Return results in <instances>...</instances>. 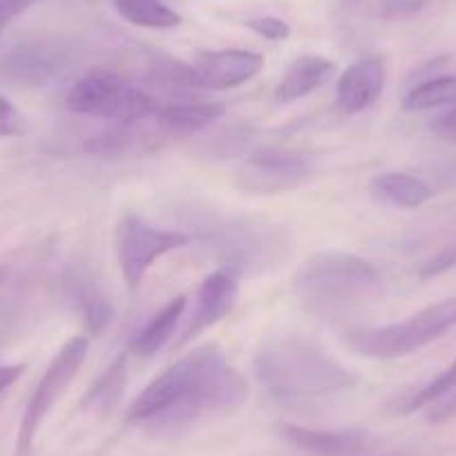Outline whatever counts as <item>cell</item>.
Here are the masks:
<instances>
[{"mask_svg":"<svg viewBox=\"0 0 456 456\" xmlns=\"http://www.w3.org/2000/svg\"><path fill=\"white\" fill-rule=\"evenodd\" d=\"M247 379L228 365L222 349L204 345L157 376L128 407L130 423L155 436H179L204 420L242 407Z\"/></svg>","mask_w":456,"mask_h":456,"instance_id":"6da1fadb","label":"cell"},{"mask_svg":"<svg viewBox=\"0 0 456 456\" xmlns=\"http://www.w3.org/2000/svg\"><path fill=\"white\" fill-rule=\"evenodd\" d=\"M256 379L278 401H314L358 385V376L333 361L314 340L296 333L275 336L257 352Z\"/></svg>","mask_w":456,"mask_h":456,"instance_id":"7a4b0ae2","label":"cell"},{"mask_svg":"<svg viewBox=\"0 0 456 456\" xmlns=\"http://www.w3.org/2000/svg\"><path fill=\"white\" fill-rule=\"evenodd\" d=\"M179 222L224 269L233 273H256L284 260L289 242L280 226L215 210L210 206H186L179 210Z\"/></svg>","mask_w":456,"mask_h":456,"instance_id":"3957f363","label":"cell"},{"mask_svg":"<svg viewBox=\"0 0 456 456\" xmlns=\"http://www.w3.org/2000/svg\"><path fill=\"white\" fill-rule=\"evenodd\" d=\"M380 284V271L365 257L324 251L296 271L293 291L315 315H338L376 297Z\"/></svg>","mask_w":456,"mask_h":456,"instance_id":"277c9868","label":"cell"},{"mask_svg":"<svg viewBox=\"0 0 456 456\" xmlns=\"http://www.w3.org/2000/svg\"><path fill=\"white\" fill-rule=\"evenodd\" d=\"M452 327H456V297L434 302L396 324L352 329L347 342L361 356L392 361L428 347L429 342L445 336Z\"/></svg>","mask_w":456,"mask_h":456,"instance_id":"5b68a950","label":"cell"},{"mask_svg":"<svg viewBox=\"0 0 456 456\" xmlns=\"http://www.w3.org/2000/svg\"><path fill=\"white\" fill-rule=\"evenodd\" d=\"M65 103L72 112L112 124L148 119L159 110V103L146 90L112 72H90L78 78L65 96Z\"/></svg>","mask_w":456,"mask_h":456,"instance_id":"8992f818","label":"cell"},{"mask_svg":"<svg viewBox=\"0 0 456 456\" xmlns=\"http://www.w3.org/2000/svg\"><path fill=\"white\" fill-rule=\"evenodd\" d=\"M87 352H90V342H87L86 336L69 338L63 347L59 349L54 361L43 371L41 380L37 383V389H34L28 405H25L23 419H20L19 443H16L19 456H28V452L32 450V443L37 438V432L41 429L43 420L54 410L56 403L63 398L69 385L74 383L78 370L86 362Z\"/></svg>","mask_w":456,"mask_h":456,"instance_id":"52a82bcc","label":"cell"},{"mask_svg":"<svg viewBox=\"0 0 456 456\" xmlns=\"http://www.w3.org/2000/svg\"><path fill=\"white\" fill-rule=\"evenodd\" d=\"M188 242H191V235L186 231L157 228L139 215H124L117 226L114 244H117L121 275L128 289H137L157 260L186 247Z\"/></svg>","mask_w":456,"mask_h":456,"instance_id":"ba28073f","label":"cell"},{"mask_svg":"<svg viewBox=\"0 0 456 456\" xmlns=\"http://www.w3.org/2000/svg\"><path fill=\"white\" fill-rule=\"evenodd\" d=\"M311 173L306 157L297 152L266 151L251 155L235 170V186L251 195H278L300 186Z\"/></svg>","mask_w":456,"mask_h":456,"instance_id":"9c48e42d","label":"cell"},{"mask_svg":"<svg viewBox=\"0 0 456 456\" xmlns=\"http://www.w3.org/2000/svg\"><path fill=\"white\" fill-rule=\"evenodd\" d=\"M238 273H233V271L228 269L213 271V273L201 282L200 291H197L191 315H188L179 338L175 340V349L186 347L188 342H192L197 336H201L206 329L217 324L222 318H226V315L233 311L235 302H238Z\"/></svg>","mask_w":456,"mask_h":456,"instance_id":"30bf717a","label":"cell"},{"mask_svg":"<svg viewBox=\"0 0 456 456\" xmlns=\"http://www.w3.org/2000/svg\"><path fill=\"white\" fill-rule=\"evenodd\" d=\"M173 139L168 137L157 117L133 121V124H114L112 128L90 137L86 143V151L90 155L105 157V159H117V157L146 155V152L159 151Z\"/></svg>","mask_w":456,"mask_h":456,"instance_id":"8fae6325","label":"cell"},{"mask_svg":"<svg viewBox=\"0 0 456 456\" xmlns=\"http://www.w3.org/2000/svg\"><path fill=\"white\" fill-rule=\"evenodd\" d=\"M265 68V56L248 50H215L195 56V77L204 90H231L251 81Z\"/></svg>","mask_w":456,"mask_h":456,"instance_id":"7c38bea8","label":"cell"},{"mask_svg":"<svg viewBox=\"0 0 456 456\" xmlns=\"http://www.w3.org/2000/svg\"><path fill=\"white\" fill-rule=\"evenodd\" d=\"M385 78H387V68L380 56L358 59L338 78V108L347 114H358L371 108L383 94Z\"/></svg>","mask_w":456,"mask_h":456,"instance_id":"4fadbf2b","label":"cell"},{"mask_svg":"<svg viewBox=\"0 0 456 456\" xmlns=\"http://www.w3.org/2000/svg\"><path fill=\"white\" fill-rule=\"evenodd\" d=\"M282 436L309 456H362L376 445L374 436L358 429H311L287 423Z\"/></svg>","mask_w":456,"mask_h":456,"instance_id":"5bb4252c","label":"cell"},{"mask_svg":"<svg viewBox=\"0 0 456 456\" xmlns=\"http://www.w3.org/2000/svg\"><path fill=\"white\" fill-rule=\"evenodd\" d=\"M336 74V65L324 56L305 54L289 65L287 72L278 81L273 92L275 103H293L297 99H305L311 92L320 90L324 83H329Z\"/></svg>","mask_w":456,"mask_h":456,"instance_id":"9a60e30c","label":"cell"},{"mask_svg":"<svg viewBox=\"0 0 456 456\" xmlns=\"http://www.w3.org/2000/svg\"><path fill=\"white\" fill-rule=\"evenodd\" d=\"M224 112H226L224 105L215 103V101H210V103L208 101H186V103L159 105L155 117L161 128L168 133V137L177 142V139L200 134L201 130L215 124Z\"/></svg>","mask_w":456,"mask_h":456,"instance_id":"2e32d148","label":"cell"},{"mask_svg":"<svg viewBox=\"0 0 456 456\" xmlns=\"http://www.w3.org/2000/svg\"><path fill=\"white\" fill-rule=\"evenodd\" d=\"M186 306V296H175L168 305L161 306V309L148 320L146 327L134 336L133 352L137 354V356L151 358L155 356L159 349H164L166 342L175 336V329H177L179 320L183 318Z\"/></svg>","mask_w":456,"mask_h":456,"instance_id":"e0dca14e","label":"cell"},{"mask_svg":"<svg viewBox=\"0 0 456 456\" xmlns=\"http://www.w3.org/2000/svg\"><path fill=\"white\" fill-rule=\"evenodd\" d=\"M371 191L385 204L396 208H420L434 200V188L423 179L407 173H383L371 182Z\"/></svg>","mask_w":456,"mask_h":456,"instance_id":"ac0fdd59","label":"cell"},{"mask_svg":"<svg viewBox=\"0 0 456 456\" xmlns=\"http://www.w3.org/2000/svg\"><path fill=\"white\" fill-rule=\"evenodd\" d=\"M69 291H72L74 306H77L78 315H81L83 324H86L90 336H99L108 329L110 320H112V306L105 300L103 293L94 284V280L87 278V273L77 271L69 282Z\"/></svg>","mask_w":456,"mask_h":456,"instance_id":"d6986e66","label":"cell"},{"mask_svg":"<svg viewBox=\"0 0 456 456\" xmlns=\"http://www.w3.org/2000/svg\"><path fill=\"white\" fill-rule=\"evenodd\" d=\"M59 63L61 61L56 59L54 52H47V47L28 45L12 52V56L7 59V72L16 81L37 86V83L45 81L54 69H59Z\"/></svg>","mask_w":456,"mask_h":456,"instance_id":"ffe728a7","label":"cell"},{"mask_svg":"<svg viewBox=\"0 0 456 456\" xmlns=\"http://www.w3.org/2000/svg\"><path fill=\"white\" fill-rule=\"evenodd\" d=\"M121 19L137 28L173 29L182 25V16L170 10L164 0H112Z\"/></svg>","mask_w":456,"mask_h":456,"instance_id":"44dd1931","label":"cell"},{"mask_svg":"<svg viewBox=\"0 0 456 456\" xmlns=\"http://www.w3.org/2000/svg\"><path fill=\"white\" fill-rule=\"evenodd\" d=\"M126 380H128V367H126V356H121L105 370V374L83 396V407L96 411L112 410L124 394Z\"/></svg>","mask_w":456,"mask_h":456,"instance_id":"7402d4cb","label":"cell"},{"mask_svg":"<svg viewBox=\"0 0 456 456\" xmlns=\"http://www.w3.org/2000/svg\"><path fill=\"white\" fill-rule=\"evenodd\" d=\"M443 105H456V74L429 78L419 83L410 94L403 99V110L407 112H420V110L443 108Z\"/></svg>","mask_w":456,"mask_h":456,"instance_id":"603a6c76","label":"cell"},{"mask_svg":"<svg viewBox=\"0 0 456 456\" xmlns=\"http://www.w3.org/2000/svg\"><path fill=\"white\" fill-rule=\"evenodd\" d=\"M456 385V361L452 362L450 367H447L445 371H443L441 376H436V379L432 380L429 385H425L423 389H419V392L414 394V396L410 398V401L405 403V410L403 411H416V410H423V407H428L429 403L436 401L441 394H445L447 389H452Z\"/></svg>","mask_w":456,"mask_h":456,"instance_id":"cb8c5ba5","label":"cell"},{"mask_svg":"<svg viewBox=\"0 0 456 456\" xmlns=\"http://www.w3.org/2000/svg\"><path fill=\"white\" fill-rule=\"evenodd\" d=\"M25 133V117L14 103L5 96H0V139L19 137Z\"/></svg>","mask_w":456,"mask_h":456,"instance_id":"d4e9b609","label":"cell"},{"mask_svg":"<svg viewBox=\"0 0 456 456\" xmlns=\"http://www.w3.org/2000/svg\"><path fill=\"white\" fill-rule=\"evenodd\" d=\"M247 28L251 32H256L257 37L269 38V41H284L291 34V28H289L287 20L275 19V16H260V19L247 20Z\"/></svg>","mask_w":456,"mask_h":456,"instance_id":"484cf974","label":"cell"},{"mask_svg":"<svg viewBox=\"0 0 456 456\" xmlns=\"http://www.w3.org/2000/svg\"><path fill=\"white\" fill-rule=\"evenodd\" d=\"M428 410V420L429 423H447V420L456 419V385L452 389H447L445 394L436 398V401L429 403Z\"/></svg>","mask_w":456,"mask_h":456,"instance_id":"4316f807","label":"cell"},{"mask_svg":"<svg viewBox=\"0 0 456 456\" xmlns=\"http://www.w3.org/2000/svg\"><path fill=\"white\" fill-rule=\"evenodd\" d=\"M454 266H456V240L447 244L445 248H441V251H438L436 256H434L432 260L420 269V278L423 280L436 278V275L445 273V271L454 269Z\"/></svg>","mask_w":456,"mask_h":456,"instance_id":"83f0119b","label":"cell"},{"mask_svg":"<svg viewBox=\"0 0 456 456\" xmlns=\"http://www.w3.org/2000/svg\"><path fill=\"white\" fill-rule=\"evenodd\" d=\"M34 0H0V32L7 28L14 19H19Z\"/></svg>","mask_w":456,"mask_h":456,"instance_id":"f1b7e54d","label":"cell"},{"mask_svg":"<svg viewBox=\"0 0 456 456\" xmlns=\"http://www.w3.org/2000/svg\"><path fill=\"white\" fill-rule=\"evenodd\" d=\"M432 130L436 137H441L443 142L456 143V117H450V114H443L432 124Z\"/></svg>","mask_w":456,"mask_h":456,"instance_id":"f546056e","label":"cell"},{"mask_svg":"<svg viewBox=\"0 0 456 456\" xmlns=\"http://www.w3.org/2000/svg\"><path fill=\"white\" fill-rule=\"evenodd\" d=\"M25 365H0V396L23 376Z\"/></svg>","mask_w":456,"mask_h":456,"instance_id":"4dcf8cb0","label":"cell"},{"mask_svg":"<svg viewBox=\"0 0 456 456\" xmlns=\"http://www.w3.org/2000/svg\"><path fill=\"white\" fill-rule=\"evenodd\" d=\"M7 278H10V271H7V266H0V289L5 287Z\"/></svg>","mask_w":456,"mask_h":456,"instance_id":"1f68e13d","label":"cell"},{"mask_svg":"<svg viewBox=\"0 0 456 456\" xmlns=\"http://www.w3.org/2000/svg\"><path fill=\"white\" fill-rule=\"evenodd\" d=\"M447 114H450V117H456V105H454V108H452Z\"/></svg>","mask_w":456,"mask_h":456,"instance_id":"d6a6232c","label":"cell"},{"mask_svg":"<svg viewBox=\"0 0 456 456\" xmlns=\"http://www.w3.org/2000/svg\"><path fill=\"white\" fill-rule=\"evenodd\" d=\"M394 456H401V454H394Z\"/></svg>","mask_w":456,"mask_h":456,"instance_id":"836d02e7","label":"cell"}]
</instances>
